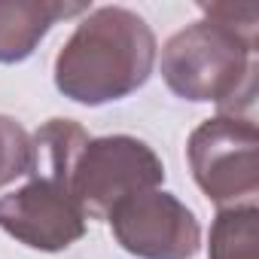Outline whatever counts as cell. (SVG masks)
Listing matches in <instances>:
<instances>
[{
  "instance_id": "10",
  "label": "cell",
  "mask_w": 259,
  "mask_h": 259,
  "mask_svg": "<svg viewBox=\"0 0 259 259\" xmlns=\"http://www.w3.org/2000/svg\"><path fill=\"white\" fill-rule=\"evenodd\" d=\"M31 171V135L13 116L0 113V189Z\"/></svg>"
},
{
  "instance_id": "6",
  "label": "cell",
  "mask_w": 259,
  "mask_h": 259,
  "mask_svg": "<svg viewBox=\"0 0 259 259\" xmlns=\"http://www.w3.org/2000/svg\"><path fill=\"white\" fill-rule=\"evenodd\" d=\"M0 229L34 250H64L85 235V213L67 183L31 177L28 186L0 195Z\"/></svg>"
},
{
  "instance_id": "7",
  "label": "cell",
  "mask_w": 259,
  "mask_h": 259,
  "mask_svg": "<svg viewBox=\"0 0 259 259\" xmlns=\"http://www.w3.org/2000/svg\"><path fill=\"white\" fill-rule=\"evenodd\" d=\"M89 13L85 4H49V0H0V64L25 61L43 34L70 16Z\"/></svg>"
},
{
  "instance_id": "3",
  "label": "cell",
  "mask_w": 259,
  "mask_h": 259,
  "mask_svg": "<svg viewBox=\"0 0 259 259\" xmlns=\"http://www.w3.org/2000/svg\"><path fill=\"white\" fill-rule=\"evenodd\" d=\"M165 180V165L138 138L113 135L89 141L70 180V192L82 207L85 220H107L125 198L159 189Z\"/></svg>"
},
{
  "instance_id": "8",
  "label": "cell",
  "mask_w": 259,
  "mask_h": 259,
  "mask_svg": "<svg viewBox=\"0 0 259 259\" xmlns=\"http://www.w3.org/2000/svg\"><path fill=\"white\" fill-rule=\"evenodd\" d=\"M89 144V135L70 119H49L31 135V177H49L58 183L73 180V168Z\"/></svg>"
},
{
  "instance_id": "9",
  "label": "cell",
  "mask_w": 259,
  "mask_h": 259,
  "mask_svg": "<svg viewBox=\"0 0 259 259\" xmlns=\"http://www.w3.org/2000/svg\"><path fill=\"white\" fill-rule=\"evenodd\" d=\"M256 204L226 207L210 226V259H259Z\"/></svg>"
},
{
  "instance_id": "4",
  "label": "cell",
  "mask_w": 259,
  "mask_h": 259,
  "mask_svg": "<svg viewBox=\"0 0 259 259\" xmlns=\"http://www.w3.org/2000/svg\"><path fill=\"white\" fill-rule=\"evenodd\" d=\"M256 125L241 116H213L201 122L189 138V165L198 189L226 207H244L256 201L259 165H256Z\"/></svg>"
},
{
  "instance_id": "2",
  "label": "cell",
  "mask_w": 259,
  "mask_h": 259,
  "mask_svg": "<svg viewBox=\"0 0 259 259\" xmlns=\"http://www.w3.org/2000/svg\"><path fill=\"white\" fill-rule=\"evenodd\" d=\"M162 76L174 95L213 101L220 116H238L256 95V37L201 19L165 43Z\"/></svg>"
},
{
  "instance_id": "1",
  "label": "cell",
  "mask_w": 259,
  "mask_h": 259,
  "mask_svg": "<svg viewBox=\"0 0 259 259\" xmlns=\"http://www.w3.org/2000/svg\"><path fill=\"white\" fill-rule=\"evenodd\" d=\"M156 61L153 28L125 7L92 10L55 58V85L76 104H107L138 92Z\"/></svg>"
},
{
  "instance_id": "5",
  "label": "cell",
  "mask_w": 259,
  "mask_h": 259,
  "mask_svg": "<svg viewBox=\"0 0 259 259\" xmlns=\"http://www.w3.org/2000/svg\"><path fill=\"white\" fill-rule=\"evenodd\" d=\"M107 220L119 247L141 259H192L201 244L195 213L162 189L125 198Z\"/></svg>"
}]
</instances>
